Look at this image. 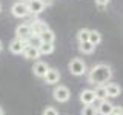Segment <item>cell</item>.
I'll use <instances>...</instances> for the list:
<instances>
[{
	"label": "cell",
	"mask_w": 123,
	"mask_h": 115,
	"mask_svg": "<svg viewBox=\"0 0 123 115\" xmlns=\"http://www.w3.org/2000/svg\"><path fill=\"white\" fill-rule=\"evenodd\" d=\"M112 78V69L106 63H98L91 68L89 74H88V83L95 84V86H102L105 83H109Z\"/></svg>",
	"instance_id": "6da1fadb"
},
{
	"label": "cell",
	"mask_w": 123,
	"mask_h": 115,
	"mask_svg": "<svg viewBox=\"0 0 123 115\" xmlns=\"http://www.w3.org/2000/svg\"><path fill=\"white\" fill-rule=\"evenodd\" d=\"M68 71L71 72L72 75L80 77V75L86 74V63H85L82 58H72L68 63Z\"/></svg>",
	"instance_id": "7a4b0ae2"
},
{
	"label": "cell",
	"mask_w": 123,
	"mask_h": 115,
	"mask_svg": "<svg viewBox=\"0 0 123 115\" xmlns=\"http://www.w3.org/2000/svg\"><path fill=\"white\" fill-rule=\"evenodd\" d=\"M52 97L59 103H66L68 100L71 98V91H69L66 86H63V84H57L52 91Z\"/></svg>",
	"instance_id": "3957f363"
},
{
	"label": "cell",
	"mask_w": 123,
	"mask_h": 115,
	"mask_svg": "<svg viewBox=\"0 0 123 115\" xmlns=\"http://www.w3.org/2000/svg\"><path fill=\"white\" fill-rule=\"evenodd\" d=\"M26 8H28V12H29V14L38 15V14H42V12L45 11L46 3L43 2V0H28Z\"/></svg>",
	"instance_id": "277c9868"
},
{
	"label": "cell",
	"mask_w": 123,
	"mask_h": 115,
	"mask_svg": "<svg viewBox=\"0 0 123 115\" xmlns=\"http://www.w3.org/2000/svg\"><path fill=\"white\" fill-rule=\"evenodd\" d=\"M11 12H12L14 17H17V18H23V17H26L29 12H28V8H26V3L25 2H15L12 8H11Z\"/></svg>",
	"instance_id": "5b68a950"
},
{
	"label": "cell",
	"mask_w": 123,
	"mask_h": 115,
	"mask_svg": "<svg viewBox=\"0 0 123 115\" xmlns=\"http://www.w3.org/2000/svg\"><path fill=\"white\" fill-rule=\"evenodd\" d=\"M114 107L115 106L106 98V100H102L95 109H97V114H100V115H111V114L114 112Z\"/></svg>",
	"instance_id": "8992f818"
},
{
	"label": "cell",
	"mask_w": 123,
	"mask_h": 115,
	"mask_svg": "<svg viewBox=\"0 0 123 115\" xmlns=\"http://www.w3.org/2000/svg\"><path fill=\"white\" fill-rule=\"evenodd\" d=\"M26 40H18V38H14L12 41L9 43V51L15 54V55H18V54H23V51H25L26 48Z\"/></svg>",
	"instance_id": "52a82bcc"
},
{
	"label": "cell",
	"mask_w": 123,
	"mask_h": 115,
	"mask_svg": "<svg viewBox=\"0 0 123 115\" xmlns=\"http://www.w3.org/2000/svg\"><path fill=\"white\" fill-rule=\"evenodd\" d=\"M43 80H45L46 84H57L60 81V72L57 71V69H51V68H49L48 71H46Z\"/></svg>",
	"instance_id": "ba28073f"
},
{
	"label": "cell",
	"mask_w": 123,
	"mask_h": 115,
	"mask_svg": "<svg viewBox=\"0 0 123 115\" xmlns=\"http://www.w3.org/2000/svg\"><path fill=\"white\" fill-rule=\"evenodd\" d=\"M31 37V29H29V25L23 23V25H18L15 28V38L18 40H28Z\"/></svg>",
	"instance_id": "9c48e42d"
},
{
	"label": "cell",
	"mask_w": 123,
	"mask_h": 115,
	"mask_svg": "<svg viewBox=\"0 0 123 115\" xmlns=\"http://www.w3.org/2000/svg\"><path fill=\"white\" fill-rule=\"evenodd\" d=\"M80 103H82L83 106H88V104H94L95 101V97H94V92L92 89H83L80 92Z\"/></svg>",
	"instance_id": "30bf717a"
},
{
	"label": "cell",
	"mask_w": 123,
	"mask_h": 115,
	"mask_svg": "<svg viewBox=\"0 0 123 115\" xmlns=\"http://www.w3.org/2000/svg\"><path fill=\"white\" fill-rule=\"evenodd\" d=\"M48 69H49L48 63H45V61H36L34 66H32V72H34L36 77H38V78H43Z\"/></svg>",
	"instance_id": "8fae6325"
},
{
	"label": "cell",
	"mask_w": 123,
	"mask_h": 115,
	"mask_svg": "<svg viewBox=\"0 0 123 115\" xmlns=\"http://www.w3.org/2000/svg\"><path fill=\"white\" fill-rule=\"evenodd\" d=\"M29 29H31V35H40L45 29H48V25L40 20H34L29 25Z\"/></svg>",
	"instance_id": "7c38bea8"
},
{
	"label": "cell",
	"mask_w": 123,
	"mask_h": 115,
	"mask_svg": "<svg viewBox=\"0 0 123 115\" xmlns=\"http://www.w3.org/2000/svg\"><path fill=\"white\" fill-rule=\"evenodd\" d=\"M105 89H106V95L111 97V98L118 97L120 92H122V87L118 86L117 83H108V84H105Z\"/></svg>",
	"instance_id": "4fadbf2b"
},
{
	"label": "cell",
	"mask_w": 123,
	"mask_h": 115,
	"mask_svg": "<svg viewBox=\"0 0 123 115\" xmlns=\"http://www.w3.org/2000/svg\"><path fill=\"white\" fill-rule=\"evenodd\" d=\"M38 38H40L42 43H54V40H55V34H54L52 29H45L43 32L38 35Z\"/></svg>",
	"instance_id": "5bb4252c"
},
{
	"label": "cell",
	"mask_w": 123,
	"mask_h": 115,
	"mask_svg": "<svg viewBox=\"0 0 123 115\" xmlns=\"http://www.w3.org/2000/svg\"><path fill=\"white\" fill-rule=\"evenodd\" d=\"M23 55H25L26 60H37L40 57L38 54V49L37 48H32V46H26L25 51H23Z\"/></svg>",
	"instance_id": "9a60e30c"
},
{
	"label": "cell",
	"mask_w": 123,
	"mask_h": 115,
	"mask_svg": "<svg viewBox=\"0 0 123 115\" xmlns=\"http://www.w3.org/2000/svg\"><path fill=\"white\" fill-rule=\"evenodd\" d=\"M88 41H89L91 45H94V46H97L102 43V34L98 32V31H95V29H89V37H88Z\"/></svg>",
	"instance_id": "2e32d148"
},
{
	"label": "cell",
	"mask_w": 123,
	"mask_h": 115,
	"mask_svg": "<svg viewBox=\"0 0 123 115\" xmlns=\"http://www.w3.org/2000/svg\"><path fill=\"white\" fill-rule=\"evenodd\" d=\"M92 92H94V97L95 100H106L108 95H106V89H105V84H102V86H95V89H92Z\"/></svg>",
	"instance_id": "e0dca14e"
},
{
	"label": "cell",
	"mask_w": 123,
	"mask_h": 115,
	"mask_svg": "<svg viewBox=\"0 0 123 115\" xmlns=\"http://www.w3.org/2000/svg\"><path fill=\"white\" fill-rule=\"evenodd\" d=\"M37 49L40 55H49V54L54 52V43H42Z\"/></svg>",
	"instance_id": "ac0fdd59"
},
{
	"label": "cell",
	"mask_w": 123,
	"mask_h": 115,
	"mask_svg": "<svg viewBox=\"0 0 123 115\" xmlns=\"http://www.w3.org/2000/svg\"><path fill=\"white\" fill-rule=\"evenodd\" d=\"M79 51L82 54H92L95 51V46L91 45L89 41H83V43H79Z\"/></svg>",
	"instance_id": "d6986e66"
},
{
	"label": "cell",
	"mask_w": 123,
	"mask_h": 115,
	"mask_svg": "<svg viewBox=\"0 0 123 115\" xmlns=\"http://www.w3.org/2000/svg\"><path fill=\"white\" fill-rule=\"evenodd\" d=\"M88 37H89V29H86V28L80 29L79 32H77V40H79V43L88 41Z\"/></svg>",
	"instance_id": "ffe728a7"
},
{
	"label": "cell",
	"mask_w": 123,
	"mask_h": 115,
	"mask_svg": "<svg viewBox=\"0 0 123 115\" xmlns=\"http://www.w3.org/2000/svg\"><path fill=\"white\" fill-rule=\"evenodd\" d=\"M80 115H98V114H97V109H95L94 104H88V106H83Z\"/></svg>",
	"instance_id": "44dd1931"
},
{
	"label": "cell",
	"mask_w": 123,
	"mask_h": 115,
	"mask_svg": "<svg viewBox=\"0 0 123 115\" xmlns=\"http://www.w3.org/2000/svg\"><path fill=\"white\" fill-rule=\"evenodd\" d=\"M26 45L32 46V48H38V46L42 45V41H40V38H38V35H31L28 40H26Z\"/></svg>",
	"instance_id": "7402d4cb"
},
{
	"label": "cell",
	"mask_w": 123,
	"mask_h": 115,
	"mask_svg": "<svg viewBox=\"0 0 123 115\" xmlns=\"http://www.w3.org/2000/svg\"><path fill=\"white\" fill-rule=\"evenodd\" d=\"M42 115H59V110L52 106H46L43 109V112H42Z\"/></svg>",
	"instance_id": "603a6c76"
},
{
	"label": "cell",
	"mask_w": 123,
	"mask_h": 115,
	"mask_svg": "<svg viewBox=\"0 0 123 115\" xmlns=\"http://www.w3.org/2000/svg\"><path fill=\"white\" fill-rule=\"evenodd\" d=\"M109 2H111V0H95V3H97L98 6H106Z\"/></svg>",
	"instance_id": "cb8c5ba5"
},
{
	"label": "cell",
	"mask_w": 123,
	"mask_h": 115,
	"mask_svg": "<svg viewBox=\"0 0 123 115\" xmlns=\"http://www.w3.org/2000/svg\"><path fill=\"white\" fill-rule=\"evenodd\" d=\"M111 115H122V106H115L114 107V112Z\"/></svg>",
	"instance_id": "d4e9b609"
},
{
	"label": "cell",
	"mask_w": 123,
	"mask_h": 115,
	"mask_svg": "<svg viewBox=\"0 0 123 115\" xmlns=\"http://www.w3.org/2000/svg\"><path fill=\"white\" fill-rule=\"evenodd\" d=\"M3 51V43H2V40H0V52Z\"/></svg>",
	"instance_id": "484cf974"
},
{
	"label": "cell",
	"mask_w": 123,
	"mask_h": 115,
	"mask_svg": "<svg viewBox=\"0 0 123 115\" xmlns=\"http://www.w3.org/2000/svg\"><path fill=\"white\" fill-rule=\"evenodd\" d=\"M0 115H5V110L2 109V106H0Z\"/></svg>",
	"instance_id": "4316f807"
},
{
	"label": "cell",
	"mask_w": 123,
	"mask_h": 115,
	"mask_svg": "<svg viewBox=\"0 0 123 115\" xmlns=\"http://www.w3.org/2000/svg\"><path fill=\"white\" fill-rule=\"evenodd\" d=\"M0 12H2V5H0Z\"/></svg>",
	"instance_id": "83f0119b"
}]
</instances>
